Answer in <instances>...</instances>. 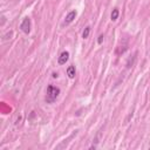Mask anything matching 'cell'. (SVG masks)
I'll return each mask as SVG.
<instances>
[{
  "label": "cell",
  "mask_w": 150,
  "mask_h": 150,
  "mask_svg": "<svg viewBox=\"0 0 150 150\" xmlns=\"http://www.w3.org/2000/svg\"><path fill=\"white\" fill-rule=\"evenodd\" d=\"M103 42V35H100L97 39V43H102Z\"/></svg>",
  "instance_id": "obj_8"
},
{
  "label": "cell",
  "mask_w": 150,
  "mask_h": 150,
  "mask_svg": "<svg viewBox=\"0 0 150 150\" xmlns=\"http://www.w3.org/2000/svg\"><path fill=\"white\" fill-rule=\"evenodd\" d=\"M31 27H32V25H31V19H29V18H24L22 22L20 24V29H21L25 34H29Z\"/></svg>",
  "instance_id": "obj_2"
},
{
  "label": "cell",
  "mask_w": 150,
  "mask_h": 150,
  "mask_svg": "<svg viewBox=\"0 0 150 150\" xmlns=\"http://www.w3.org/2000/svg\"><path fill=\"white\" fill-rule=\"evenodd\" d=\"M76 11H70L67 15H66V18H64V21H63V26H67V25H69V24H71L74 20H75V18H76Z\"/></svg>",
  "instance_id": "obj_3"
},
{
  "label": "cell",
  "mask_w": 150,
  "mask_h": 150,
  "mask_svg": "<svg viewBox=\"0 0 150 150\" xmlns=\"http://www.w3.org/2000/svg\"><path fill=\"white\" fill-rule=\"evenodd\" d=\"M60 94V88L53 86V85H49L47 87V94H46V102L47 103H53L57 96Z\"/></svg>",
  "instance_id": "obj_1"
},
{
  "label": "cell",
  "mask_w": 150,
  "mask_h": 150,
  "mask_svg": "<svg viewBox=\"0 0 150 150\" xmlns=\"http://www.w3.org/2000/svg\"><path fill=\"white\" fill-rule=\"evenodd\" d=\"M75 74H76V69H75L74 66H69L67 68V75L69 79H74L75 78Z\"/></svg>",
  "instance_id": "obj_5"
},
{
  "label": "cell",
  "mask_w": 150,
  "mask_h": 150,
  "mask_svg": "<svg viewBox=\"0 0 150 150\" xmlns=\"http://www.w3.org/2000/svg\"><path fill=\"white\" fill-rule=\"evenodd\" d=\"M118 15H120V11H118V8H114V10H113V12H111L110 19H111L113 21H116V20H117V18H118Z\"/></svg>",
  "instance_id": "obj_6"
},
{
  "label": "cell",
  "mask_w": 150,
  "mask_h": 150,
  "mask_svg": "<svg viewBox=\"0 0 150 150\" xmlns=\"http://www.w3.org/2000/svg\"><path fill=\"white\" fill-rule=\"evenodd\" d=\"M69 60V53L67 52V50H64V52H62L61 54H60V56H59V59H57V63L59 64H66V62Z\"/></svg>",
  "instance_id": "obj_4"
},
{
  "label": "cell",
  "mask_w": 150,
  "mask_h": 150,
  "mask_svg": "<svg viewBox=\"0 0 150 150\" xmlns=\"http://www.w3.org/2000/svg\"><path fill=\"white\" fill-rule=\"evenodd\" d=\"M89 33H90V27L87 26V27L85 28V31L82 32V38H83V39H87V38L89 36Z\"/></svg>",
  "instance_id": "obj_7"
}]
</instances>
